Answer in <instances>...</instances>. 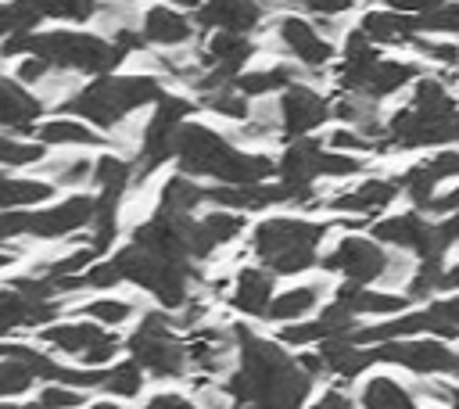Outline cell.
<instances>
[{
    "label": "cell",
    "mask_w": 459,
    "mask_h": 409,
    "mask_svg": "<svg viewBox=\"0 0 459 409\" xmlns=\"http://www.w3.org/2000/svg\"><path fill=\"white\" fill-rule=\"evenodd\" d=\"M54 197V183L47 176H7L0 169V208H36Z\"/></svg>",
    "instance_id": "f1b7e54d"
},
{
    "label": "cell",
    "mask_w": 459,
    "mask_h": 409,
    "mask_svg": "<svg viewBox=\"0 0 459 409\" xmlns=\"http://www.w3.org/2000/svg\"><path fill=\"white\" fill-rule=\"evenodd\" d=\"M316 405L319 409H348V405H355V398L351 395H341V387H326Z\"/></svg>",
    "instance_id": "9f6ffc18"
},
{
    "label": "cell",
    "mask_w": 459,
    "mask_h": 409,
    "mask_svg": "<svg viewBox=\"0 0 459 409\" xmlns=\"http://www.w3.org/2000/svg\"><path fill=\"white\" fill-rule=\"evenodd\" d=\"M359 402H362V405H369V409H412L420 398H416L402 380H394V377L380 373V377H369V380L362 384Z\"/></svg>",
    "instance_id": "836d02e7"
},
{
    "label": "cell",
    "mask_w": 459,
    "mask_h": 409,
    "mask_svg": "<svg viewBox=\"0 0 459 409\" xmlns=\"http://www.w3.org/2000/svg\"><path fill=\"white\" fill-rule=\"evenodd\" d=\"M273 283H276V273L273 269H240L237 280H233V291H230V305L244 316H255V319H265L269 312V301H273Z\"/></svg>",
    "instance_id": "cb8c5ba5"
},
{
    "label": "cell",
    "mask_w": 459,
    "mask_h": 409,
    "mask_svg": "<svg viewBox=\"0 0 459 409\" xmlns=\"http://www.w3.org/2000/svg\"><path fill=\"white\" fill-rule=\"evenodd\" d=\"M398 179H380V176H369V179H359L355 187L326 197V212H341V215H351V219H366V215H380L394 197H398Z\"/></svg>",
    "instance_id": "ac0fdd59"
},
{
    "label": "cell",
    "mask_w": 459,
    "mask_h": 409,
    "mask_svg": "<svg viewBox=\"0 0 459 409\" xmlns=\"http://www.w3.org/2000/svg\"><path fill=\"white\" fill-rule=\"evenodd\" d=\"M319 262H323L326 273H341L348 283H377V280L387 276L391 251H384L377 237L348 233V237H341Z\"/></svg>",
    "instance_id": "7c38bea8"
},
{
    "label": "cell",
    "mask_w": 459,
    "mask_h": 409,
    "mask_svg": "<svg viewBox=\"0 0 459 409\" xmlns=\"http://www.w3.org/2000/svg\"><path fill=\"white\" fill-rule=\"evenodd\" d=\"M86 391L68 384V380H47L36 395V405H47V409H68V405H86Z\"/></svg>",
    "instance_id": "7dc6e473"
},
{
    "label": "cell",
    "mask_w": 459,
    "mask_h": 409,
    "mask_svg": "<svg viewBox=\"0 0 459 409\" xmlns=\"http://www.w3.org/2000/svg\"><path fill=\"white\" fill-rule=\"evenodd\" d=\"M377 362H394L416 377H437V373H452L455 366V352L445 344V337H391L380 344H369Z\"/></svg>",
    "instance_id": "4fadbf2b"
},
{
    "label": "cell",
    "mask_w": 459,
    "mask_h": 409,
    "mask_svg": "<svg viewBox=\"0 0 459 409\" xmlns=\"http://www.w3.org/2000/svg\"><path fill=\"white\" fill-rule=\"evenodd\" d=\"M93 161L97 158H82V154L50 158V161H39V176H47L54 187H82L93 179Z\"/></svg>",
    "instance_id": "f35d334b"
},
{
    "label": "cell",
    "mask_w": 459,
    "mask_h": 409,
    "mask_svg": "<svg viewBox=\"0 0 459 409\" xmlns=\"http://www.w3.org/2000/svg\"><path fill=\"white\" fill-rule=\"evenodd\" d=\"M100 194H111V197H122L129 190V183H136V161L129 158H118V154H100L93 161V179H90Z\"/></svg>",
    "instance_id": "d590c367"
},
{
    "label": "cell",
    "mask_w": 459,
    "mask_h": 409,
    "mask_svg": "<svg viewBox=\"0 0 459 409\" xmlns=\"http://www.w3.org/2000/svg\"><path fill=\"white\" fill-rule=\"evenodd\" d=\"M427 312H430V334H437V337H445V341L459 337V294L430 298Z\"/></svg>",
    "instance_id": "f6af8a7d"
},
{
    "label": "cell",
    "mask_w": 459,
    "mask_h": 409,
    "mask_svg": "<svg viewBox=\"0 0 459 409\" xmlns=\"http://www.w3.org/2000/svg\"><path fill=\"white\" fill-rule=\"evenodd\" d=\"M39 22V14L32 11L29 0H11V4H0V39L7 36H18V32H32Z\"/></svg>",
    "instance_id": "bcb514c9"
},
{
    "label": "cell",
    "mask_w": 459,
    "mask_h": 409,
    "mask_svg": "<svg viewBox=\"0 0 459 409\" xmlns=\"http://www.w3.org/2000/svg\"><path fill=\"white\" fill-rule=\"evenodd\" d=\"M441 226H445V237L452 244H459V212H448V219H441Z\"/></svg>",
    "instance_id": "6f0895ef"
},
{
    "label": "cell",
    "mask_w": 459,
    "mask_h": 409,
    "mask_svg": "<svg viewBox=\"0 0 459 409\" xmlns=\"http://www.w3.org/2000/svg\"><path fill=\"white\" fill-rule=\"evenodd\" d=\"M441 291H459V262L441 273Z\"/></svg>",
    "instance_id": "680465c9"
},
{
    "label": "cell",
    "mask_w": 459,
    "mask_h": 409,
    "mask_svg": "<svg viewBox=\"0 0 459 409\" xmlns=\"http://www.w3.org/2000/svg\"><path fill=\"white\" fill-rule=\"evenodd\" d=\"M36 140L47 147H97L104 144V133H93L79 115H61V118H47L36 129Z\"/></svg>",
    "instance_id": "83f0119b"
},
{
    "label": "cell",
    "mask_w": 459,
    "mask_h": 409,
    "mask_svg": "<svg viewBox=\"0 0 459 409\" xmlns=\"http://www.w3.org/2000/svg\"><path fill=\"white\" fill-rule=\"evenodd\" d=\"M258 47L247 39V32H226V29H215L204 47H197V57L204 68H215V72H226V75H237L244 72V65L251 61Z\"/></svg>",
    "instance_id": "603a6c76"
},
{
    "label": "cell",
    "mask_w": 459,
    "mask_h": 409,
    "mask_svg": "<svg viewBox=\"0 0 459 409\" xmlns=\"http://www.w3.org/2000/svg\"><path fill=\"white\" fill-rule=\"evenodd\" d=\"M416 32L423 36H455L459 32V0H445L441 7L416 14Z\"/></svg>",
    "instance_id": "ee69618b"
},
{
    "label": "cell",
    "mask_w": 459,
    "mask_h": 409,
    "mask_svg": "<svg viewBox=\"0 0 459 409\" xmlns=\"http://www.w3.org/2000/svg\"><path fill=\"white\" fill-rule=\"evenodd\" d=\"M333 115H337L341 122H348V126H355V129H362V133L384 140L380 100H373V97H366V93H351V90H344V97L333 104Z\"/></svg>",
    "instance_id": "d6a6232c"
},
{
    "label": "cell",
    "mask_w": 459,
    "mask_h": 409,
    "mask_svg": "<svg viewBox=\"0 0 459 409\" xmlns=\"http://www.w3.org/2000/svg\"><path fill=\"white\" fill-rule=\"evenodd\" d=\"M43 147L39 140H18L0 133V169H25V165H39L43 161Z\"/></svg>",
    "instance_id": "7bdbcfd3"
},
{
    "label": "cell",
    "mask_w": 459,
    "mask_h": 409,
    "mask_svg": "<svg viewBox=\"0 0 459 409\" xmlns=\"http://www.w3.org/2000/svg\"><path fill=\"white\" fill-rule=\"evenodd\" d=\"M39 344H47L57 355H68L82 366H111L115 355L126 348V341L118 334H111L104 323L97 319H72V323H43L36 334Z\"/></svg>",
    "instance_id": "9c48e42d"
},
{
    "label": "cell",
    "mask_w": 459,
    "mask_h": 409,
    "mask_svg": "<svg viewBox=\"0 0 459 409\" xmlns=\"http://www.w3.org/2000/svg\"><path fill=\"white\" fill-rule=\"evenodd\" d=\"M420 75H423V68L416 61L380 57L377 54V43L362 29H351L344 36V57H341V68H337L341 90H351V93H366L373 100H384V97L398 93L402 86L416 83Z\"/></svg>",
    "instance_id": "8992f818"
},
{
    "label": "cell",
    "mask_w": 459,
    "mask_h": 409,
    "mask_svg": "<svg viewBox=\"0 0 459 409\" xmlns=\"http://www.w3.org/2000/svg\"><path fill=\"white\" fill-rule=\"evenodd\" d=\"M172 4H179V7H197L201 0H172Z\"/></svg>",
    "instance_id": "91938a15"
},
{
    "label": "cell",
    "mask_w": 459,
    "mask_h": 409,
    "mask_svg": "<svg viewBox=\"0 0 459 409\" xmlns=\"http://www.w3.org/2000/svg\"><path fill=\"white\" fill-rule=\"evenodd\" d=\"M276 115H280V136L294 140V136H308L316 129H323L333 115V104L305 83H290L283 86L280 100H276Z\"/></svg>",
    "instance_id": "5bb4252c"
},
{
    "label": "cell",
    "mask_w": 459,
    "mask_h": 409,
    "mask_svg": "<svg viewBox=\"0 0 459 409\" xmlns=\"http://www.w3.org/2000/svg\"><path fill=\"white\" fill-rule=\"evenodd\" d=\"M161 83L147 72H133V75H93V83H86L82 90L68 93L57 108L68 115H79L100 129H118L133 111H140L143 104H154L161 97Z\"/></svg>",
    "instance_id": "277c9868"
},
{
    "label": "cell",
    "mask_w": 459,
    "mask_h": 409,
    "mask_svg": "<svg viewBox=\"0 0 459 409\" xmlns=\"http://www.w3.org/2000/svg\"><path fill=\"white\" fill-rule=\"evenodd\" d=\"M172 158L186 176H208L215 183H258L276 172V161L269 154H247L230 136L215 133L204 122L179 126Z\"/></svg>",
    "instance_id": "7a4b0ae2"
},
{
    "label": "cell",
    "mask_w": 459,
    "mask_h": 409,
    "mask_svg": "<svg viewBox=\"0 0 459 409\" xmlns=\"http://www.w3.org/2000/svg\"><path fill=\"white\" fill-rule=\"evenodd\" d=\"M201 204H208V190L197 187L186 172L179 176H169L158 190V212H169V215H194Z\"/></svg>",
    "instance_id": "4dcf8cb0"
},
{
    "label": "cell",
    "mask_w": 459,
    "mask_h": 409,
    "mask_svg": "<svg viewBox=\"0 0 459 409\" xmlns=\"http://www.w3.org/2000/svg\"><path fill=\"white\" fill-rule=\"evenodd\" d=\"M57 312H61V301L57 298L39 301V298H29L18 287H4L0 291V337H7L11 330H22V326H36L39 330Z\"/></svg>",
    "instance_id": "44dd1931"
},
{
    "label": "cell",
    "mask_w": 459,
    "mask_h": 409,
    "mask_svg": "<svg viewBox=\"0 0 459 409\" xmlns=\"http://www.w3.org/2000/svg\"><path fill=\"white\" fill-rule=\"evenodd\" d=\"M423 169H427L437 183L455 179V176H459V151H455V147H437L430 158H423Z\"/></svg>",
    "instance_id": "f907efd6"
},
{
    "label": "cell",
    "mask_w": 459,
    "mask_h": 409,
    "mask_svg": "<svg viewBox=\"0 0 459 409\" xmlns=\"http://www.w3.org/2000/svg\"><path fill=\"white\" fill-rule=\"evenodd\" d=\"M455 136V118H423L416 115L409 104L398 108L387 122H384V151L398 147V151H420V147H441Z\"/></svg>",
    "instance_id": "2e32d148"
},
{
    "label": "cell",
    "mask_w": 459,
    "mask_h": 409,
    "mask_svg": "<svg viewBox=\"0 0 459 409\" xmlns=\"http://www.w3.org/2000/svg\"><path fill=\"white\" fill-rule=\"evenodd\" d=\"M323 291H326L323 283H298V287H290V291H283V294H276V298L269 301L265 319H273V323H294V319H305V316L316 312Z\"/></svg>",
    "instance_id": "1f68e13d"
},
{
    "label": "cell",
    "mask_w": 459,
    "mask_h": 409,
    "mask_svg": "<svg viewBox=\"0 0 459 409\" xmlns=\"http://www.w3.org/2000/svg\"><path fill=\"white\" fill-rule=\"evenodd\" d=\"M265 0H201L197 22L204 29H226V32H255L265 22Z\"/></svg>",
    "instance_id": "ffe728a7"
},
{
    "label": "cell",
    "mask_w": 459,
    "mask_h": 409,
    "mask_svg": "<svg viewBox=\"0 0 459 409\" xmlns=\"http://www.w3.org/2000/svg\"><path fill=\"white\" fill-rule=\"evenodd\" d=\"M190 398L186 395H176V391H158L147 398V409H186Z\"/></svg>",
    "instance_id": "db71d44e"
},
{
    "label": "cell",
    "mask_w": 459,
    "mask_h": 409,
    "mask_svg": "<svg viewBox=\"0 0 459 409\" xmlns=\"http://www.w3.org/2000/svg\"><path fill=\"white\" fill-rule=\"evenodd\" d=\"M176 330H179V326H176L172 312L151 309V312L140 316L136 330H133L129 341H126V352L143 366L147 377H154V380H179V377L190 370V362H186V344L179 341Z\"/></svg>",
    "instance_id": "ba28073f"
},
{
    "label": "cell",
    "mask_w": 459,
    "mask_h": 409,
    "mask_svg": "<svg viewBox=\"0 0 459 409\" xmlns=\"http://www.w3.org/2000/svg\"><path fill=\"white\" fill-rule=\"evenodd\" d=\"M326 233H330V222H319V219L269 215L255 226L251 251L276 276H294L319 262V248H323Z\"/></svg>",
    "instance_id": "5b68a950"
},
{
    "label": "cell",
    "mask_w": 459,
    "mask_h": 409,
    "mask_svg": "<svg viewBox=\"0 0 459 409\" xmlns=\"http://www.w3.org/2000/svg\"><path fill=\"white\" fill-rule=\"evenodd\" d=\"M233 326H190L186 330V362L190 370H201V373H226V362H230V348H233Z\"/></svg>",
    "instance_id": "d6986e66"
},
{
    "label": "cell",
    "mask_w": 459,
    "mask_h": 409,
    "mask_svg": "<svg viewBox=\"0 0 459 409\" xmlns=\"http://www.w3.org/2000/svg\"><path fill=\"white\" fill-rule=\"evenodd\" d=\"M294 4L305 7V11H312V14L333 18V14H344V11H351V7H359V4H366V0H294Z\"/></svg>",
    "instance_id": "f5cc1de1"
},
{
    "label": "cell",
    "mask_w": 459,
    "mask_h": 409,
    "mask_svg": "<svg viewBox=\"0 0 459 409\" xmlns=\"http://www.w3.org/2000/svg\"><path fill=\"white\" fill-rule=\"evenodd\" d=\"M337 298L355 312V316H398L409 309V294H387V291H373L369 283H348L337 291Z\"/></svg>",
    "instance_id": "484cf974"
},
{
    "label": "cell",
    "mask_w": 459,
    "mask_h": 409,
    "mask_svg": "<svg viewBox=\"0 0 459 409\" xmlns=\"http://www.w3.org/2000/svg\"><path fill=\"white\" fill-rule=\"evenodd\" d=\"M412 47H416V54L420 57H427V61H434V65H459V43H452V39H445V36H437V39H427L423 32L412 39Z\"/></svg>",
    "instance_id": "681fc988"
},
{
    "label": "cell",
    "mask_w": 459,
    "mask_h": 409,
    "mask_svg": "<svg viewBox=\"0 0 459 409\" xmlns=\"http://www.w3.org/2000/svg\"><path fill=\"white\" fill-rule=\"evenodd\" d=\"M240 233H244V212H237V208L215 204V212H208V215H197V219L186 215V251L194 262L208 258L222 244L237 240Z\"/></svg>",
    "instance_id": "e0dca14e"
},
{
    "label": "cell",
    "mask_w": 459,
    "mask_h": 409,
    "mask_svg": "<svg viewBox=\"0 0 459 409\" xmlns=\"http://www.w3.org/2000/svg\"><path fill=\"white\" fill-rule=\"evenodd\" d=\"M39 18L57 22H90L100 11V0H29Z\"/></svg>",
    "instance_id": "b9f144b4"
},
{
    "label": "cell",
    "mask_w": 459,
    "mask_h": 409,
    "mask_svg": "<svg viewBox=\"0 0 459 409\" xmlns=\"http://www.w3.org/2000/svg\"><path fill=\"white\" fill-rule=\"evenodd\" d=\"M197 104L190 97H179V93H161L154 100V115L151 122L143 126L140 133V151H136V179L151 176L158 165H165L172 154H176V136H179V126L190 118Z\"/></svg>",
    "instance_id": "30bf717a"
},
{
    "label": "cell",
    "mask_w": 459,
    "mask_h": 409,
    "mask_svg": "<svg viewBox=\"0 0 459 409\" xmlns=\"http://www.w3.org/2000/svg\"><path fill=\"white\" fill-rule=\"evenodd\" d=\"M455 140H459V111H455Z\"/></svg>",
    "instance_id": "6125c7cd"
},
{
    "label": "cell",
    "mask_w": 459,
    "mask_h": 409,
    "mask_svg": "<svg viewBox=\"0 0 459 409\" xmlns=\"http://www.w3.org/2000/svg\"><path fill=\"white\" fill-rule=\"evenodd\" d=\"M79 312L97 319V323H104V326H126L136 316V301H129V298H104L100 294V298H90L86 305H79Z\"/></svg>",
    "instance_id": "ab89813d"
},
{
    "label": "cell",
    "mask_w": 459,
    "mask_h": 409,
    "mask_svg": "<svg viewBox=\"0 0 459 409\" xmlns=\"http://www.w3.org/2000/svg\"><path fill=\"white\" fill-rule=\"evenodd\" d=\"M441 4H445V0H387V7L405 11V14H427V11L441 7Z\"/></svg>",
    "instance_id": "11a10c76"
},
{
    "label": "cell",
    "mask_w": 459,
    "mask_h": 409,
    "mask_svg": "<svg viewBox=\"0 0 459 409\" xmlns=\"http://www.w3.org/2000/svg\"><path fill=\"white\" fill-rule=\"evenodd\" d=\"M140 32L147 39V47H161V50H179L183 43L194 39V22L176 11V7H165V4H154L143 11L140 18Z\"/></svg>",
    "instance_id": "7402d4cb"
},
{
    "label": "cell",
    "mask_w": 459,
    "mask_h": 409,
    "mask_svg": "<svg viewBox=\"0 0 459 409\" xmlns=\"http://www.w3.org/2000/svg\"><path fill=\"white\" fill-rule=\"evenodd\" d=\"M359 29L377 43V47H394V43H412L420 32H416V18H409L405 11H366L359 18Z\"/></svg>",
    "instance_id": "4316f807"
},
{
    "label": "cell",
    "mask_w": 459,
    "mask_h": 409,
    "mask_svg": "<svg viewBox=\"0 0 459 409\" xmlns=\"http://www.w3.org/2000/svg\"><path fill=\"white\" fill-rule=\"evenodd\" d=\"M143 380H147V373H143V366L129 355V359H122V362H111V366H104V380H100V391H108V395H115V398H126V402H133L140 391H143Z\"/></svg>",
    "instance_id": "74e56055"
},
{
    "label": "cell",
    "mask_w": 459,
    "mask_h": 409,
    "mask_svg": "<svg viewBox=\"0 0 459 409\" xmlns=\"http://www.w3.org/2000/svg\"><path fill=\"white\" fill-rule=\"evenodd\" d=\"M326 144L337 147V151H348V154L384 151V140H377V136H369V133H362V129H355V126H341V129H333V133L326 136Z\"/></svg>",
    "instance_id": "c3c4849f"
},
{
    "label": "cell",
    "mask_w": 459,
    "mask_h": 409,
    "mask_svg": "<svg viewBox=\"0 0 459 409\" xmlns=\"http://www.w3.org/2000/svg\"><path fill=\"white\" fill-rule=\"evenodd\" d=\"M373 237L387 248H398L405 255L416 258H445V251L452 248V240L445 237L441 222H430L427 212H402V215H387L373 222Z\"/></svg>",
    "instance_id": "8fae6325"
},
{
    "label": "cell",
    "mask_w": 459,
    "mask_h": 409,
    "mask_svg": "<svg viewBox=\"0 0 459 409\" xmlns=\"http://www.w3.org/2000/svg\"><path fill=\"white\" fill-rule=\"evenodd\" d=\"M115 265L122 273V280L143 287L147 294H154L165 309H179L186 298H190V283H194V269L190 262L183 258H169V255H158L143 244H126L118 248L115 255Z\"/></svg>",
    "instance_id": "52a82bcc"
},
{
    "label": "cell",
    "mask_w": 459,
    "mask_h": 409,
    "mask_svg": "<svg viewBox=\"0 0 459 409\" xmlns=\"http://www.w3.org/2000/svg\"><path fill=\"white\" fill-rule=\"evenodd\" d=\"M452 373H455V377H459V355H455V366H452Z\"/></svg>",
    "instance_id": "be15d7a7"
},
{
    "label": "cell",
    "mask_w": 459,
    "mask_h": 409,
    "mask_svg": "<svg viewBox=\"0 0 459 409\" xmlns=\"http://www.w3.org/2000/svg\"><path fill=\"white\" fill-rule=\"evenodd\" d=\"M4 265H11V255H7V251H0V269H4Z\"/></svg>",
    "instance_id": "94428289"
},
{
    "label": "cell",
    "mask_w": 459,
    "mask_h": 409,
    "mask_svg": "<svg viewBox=\"0 0 459 409\" xmlns=\"http://www.w3.org/2000/svg\"><path fill=\"white\" fill-rule=\"evenodd\" d=\"M197 108H208V111H215V115H222L230 122H244L255 111L251 108V97L237 83H219L212 90H201L197 93Z\"/></svg>",
    "instance_id": "e575fe53"
},
{
    "label": "cell",
    "mask_w": 459,
    "mask_h": 409,
    "mask_svg": "<svg viewBox=\"0 0 459 409\" xmlns=\"http://www.w3.org/2000/svg\"><path fill=\"white\" fill-rule=\"evenodd\" d=\"M36 380H39V377H36V370H32L25 359H18V355H11V352L0 355V398H18V395L29 391Z\"/></svg>",
    "instance_id": "60d3db41"
},
{
    "label": "cell",
    "mask_w": 459,
    "mask_h": 409,
    "mask_svg": "<svg viewBox=\"0 0 459 409\" xmlns=\"http://www.w3.org/2000/svg\"><path fill=\"white\" fill-rule=\"evenodd\" d=\"M22 54H39L57 72H82V75H108L126 57V50L111 36L79 32V29H47V32L32 29L7 36L0 57H22Z\"/></svg>",
    "instance_id": "3957f363"
},
{
    "label": "cell",
    "mask_w": 459,
    "mask_h": 409,
    "mask_svg": "<svg viewBox=\"0 0 459 409\" xmlns=\"http://www.w3.org/2000/svg\"><path fill=\"white\" fill-rule=\"evenodd\" d=\"M409 108H412L416 115L437 118V122L455 118V111H459L452 90L445 86V79H434V75H420V79H416V90H412V97H409Z\"/></svg>",
    "instance_id": "f546056e"
},
{
    "label": "cell",
    "mask_w": 459,
    "mask_h": 409,
    "mask_svg": "<svg viewBox=\"0 0 459 409\" xmlns=\"http://www.w3.org/2000/svg\"><path fill=\"white\" fill-rule=\"evenodd\" d=\"M276 43L301 68H326L333 61V50H337L330 43V36L316 22H308L301 14H280V22H276Z\"/></svg>",
    "instance_id": "9a60e30c"
},
{
    "label": "cell",
    "mask_w": 459,
    "mask_h": 409,
    "mask_svg": "<svg viewBox=\"0 0 459 409\" xmlns=\"http://www.w3.org/2000/svg\"><path fill=\"white\" fill-rule=\"evenodd\" d=\"M240 359L226 373L222 391H230L233 402L251 405H301L312 391V373L283 352V341L258 337L251 326H233Z\"/></svg>",
    "instance_id": "6da1fadb"
},
{
    "label": "cell",
    "mask_w": 459,
    "mask_h": 409,
    "mask_svg": "<svg viewBox=\"0 0 459 409\" xmlns=\"http://www.w3.org/2000/svg\"><path fill=\"white\" fill-rule=\"evenodd\" d=\"M50 72H54V65H50L47 57H39V54H22V61L14 65V79H18V83H25V86L47 83V79H50Z\"/></svg>",
    "instance_id": "816d5d0a"
},
{
    "label": "cell",
    "mask_w": 459,
    "mask_h": 409,
    "mask_svg": "<svg viewBox=\"0 0 459 409\" xmlns=\"http://www.w3.org/2000/svg\"><path fill=\"white\" fill-rule=\"evenodd\" d=\"M298 68L301 65H273V68H258V72H237V86L255 100V97H269V93H276V90H283V86H290L294 83V75H298Z\"/></svg>",
    "instance_id": "8d00e7d4"
},
{
    "label": "cell",
    "mask_w": 459,
    "mask_h": 409,
    "mask_svg": "<svg viewBox=\"0 0 459 409\" xmlns=\"http://www.w3.org/2000/svg\"><path fill=\"white\" fill-rule=\"evenodd\" d=\"M43 111V100L29 93L25 83L0 75V126L7 129H29Z\"/></svg>",
    "instance_id": "d4e9b609"
}]
</instances>
